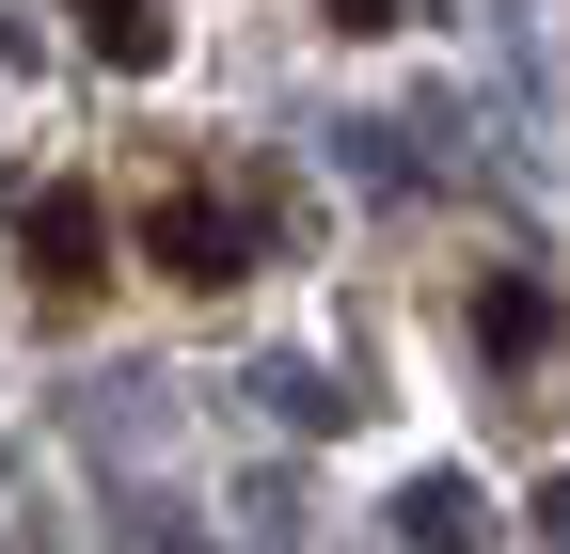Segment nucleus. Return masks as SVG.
<instances>
[{
    "instance_id": "nucleus-1",
    "label": "nucleus",
    "mask_w": 570,
    "mask_h": 554,
    "mask_svg": "<svg viewBox=\"0 0 570 554\" xmlns=\"http://www.w3.org/2000/svg\"><path fill=\"white\" fill-rule=\"evenodd\" d=\"M127 222H142V269L159 286H190V301H223V286H254V238H269V190L254 175H206V159H159L127 190Z\"/></svg>"
},
{
    "instance_id": "nucleus-3",
    "label": "nucleus",
    "mask_w": 570,
    "mask_h": 554,
    "mask_svg": "<svg viewBox=\"0 0 570 554\" xmlns=\"http://www.w3.org/2000/svg\"><path fill=\"white\" fill-rule=\"evenodd\" d=\"M475 349L508 365V380H523V365H554V349H570V301L539 286V269H491V286H475Z\"/></svg>"
},
{
    "instance_id": "nucleus-5",
    "label": "nucleus",
    "mask_w": 570,
    "mask_h": 554,
    "mask_svg": "<svg viewBox=\"0 0 570 554\" xmlns=\"http://www.w3.org/2000/svg\"><path fill=\"white\" fill-rule=\"evenodd\" d=\"M317 17H333V32H396L412 0H317Z\"/></svg>"
},
{
    "instance_id": "nucleus-2",
    "label": "nucleus",
    "mask_w": 570,
    "mask_h": 554,
    "mask_svg": "<svg viewBox=\"0 0 570 554\" xmlns=\"http://www.w3.org/2000/svg\"><path fill=\"white\" fill-rule=\"evenodd\" d=\"M17 269H32V301H48V317H96V286H111V206H96L80 175L17 190Z\"/></svg>"
},
{
    "instance_id": "nucleus-4",
    "label": "nucleus",
    "mask_w": 570,
    "mask_h": 554,
    "mask_svg": "<svg viewBox=\"0 0 570 554\" xmlns=\"http://www.w3.org/2000/svg\"><path fill=\"white\" fill-rule=\"evenodd\" d=\"M63 17H80V48L111 63V80H159V48H175L159 0H63Z\"/></svg>"
}]
</instances>
